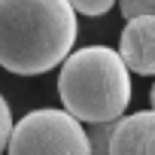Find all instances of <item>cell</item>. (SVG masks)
<instances>
[{
  "label": "cell",
  "instance_id": "cell-1",
  "mask_svg": "<svg viewBox=\"0 0 155 155\" xmlns=\"http://www.w3.org/2000/svg\"><path fill=\"white\" fill-rule=\"evenodd\" d=\"M76 12L67 0H0V67L40 76L70 58Z\"/></svg>",
  "mask_w": 155,
  "mask_h": 155
},
{
  "label": "cell",
  "instance_id": "cell-2",
  "mask_svg": "<svg viewBox=\"0 0 155 155\" xmlns=\"http://www.w3.org/2000/svg\"><path fill=\"white\" fill-rule=\"evenodd\" d=\"M131 70L107 46H85L61 64L58 94L76 122L113 125L131 104Z\"/></svg>",
  "mask_w": 155,
  "mask_h": 155
},
{
  "label": "cell",
  "instance_id": "cell-3",
  "mask_svg": "<svg viewBox=\"0 0 155 155\" xmlns=\"http://www.w3.org/2000/svg\"><path fill=\"white\" fill-rule=\"evenodd\" d=\"M9 155H91V137L64 110H34L12 128Z\"/></svg>",
  "mask_w": 155,
  "mask_h": 155
},
{
  "label": "cell",
  "instance_id": "cell-4",
  "mask_svg": "<svg viewBox=\"0 0 155 155\" xmlns=\"http://www.w3.org/2000/svg\"><path fill=\"white\" fill-rule=\"evenodd\" d=\"M119 55L128 70L140 76H155V15L134 18L119 37Z\"/></svg>",
  "mask_w": 155,
  "mask_h": 155
},
{
  "label": "cell",
  "instance_id": "cell-5",
  "mask_svg": "<svg viewBox=\"0 0 155 155\" xmlns=\"http://www.w3.org/2000/svg\"><path fill=\"white\" fill-rule=\"evenodd\" d=\"M107 155H155V110L119 119L113 125Z\"/></svg>",
  "mask_w": 155,
  "mask_h": 155
},
{
  "label": "cell",
  "instance_id": "cell-6",
  "mask_svg": "<svg viewBox=\"0 0 155 155\" xmlns=\"http://www.w3.org/2000/svg\"><path fill=\"white\" fill-rule=\"evenodd\" d=\"M9 137H12V110H9L6 97L0 94V152L9 146Z\"/></svg>",
  "mask_w": 155,
  "mask_h": 155
},
{
  "label": "cell",
  "instance_id": "cell-7",
  "mask_svg": "<svg viewBox=\"0 0 155 155\" xmlns=\"http://www.w3.org/2000/svg\"><path fill=\"white\" fill-rule=\"evenodd\" d=\"M122 15L128 21L134 18H146V15H155V3H140V0H122Z\"/></svg>",
  "mask_w": 155,
  "mask_h": 155
},
{
  "label": "cell",
  "instance_id": "cell-8",
  "mask_svg": "<svg viewBox=\"0 0 155 155\" xmlns=\"http://www.w3.org/2000/svg\"><path fill=\"white\" fill-rule=\"evenodd\" d=\"M110 0H97V3H88V0H76L73 3V12H82V15H104L110 12Z\"/></svg>",
  "mask_w": 155,
  "mask_h": 155
},
{
  "label": "cell",
  "instance_id": "cell-9",
  "mask_svg": "<svg viewBox=\"0 0 155 155\" xmlns=\"http://www.w3.org/2000/svg\"><path fill=\"white\" fill-rule=\"evenodd\" d=\"M149 101H152V110H155V85H152V91H149Z\"/></svg>",
  "mask_w": 155,
  "mask_h": 155
}]
</instances>
